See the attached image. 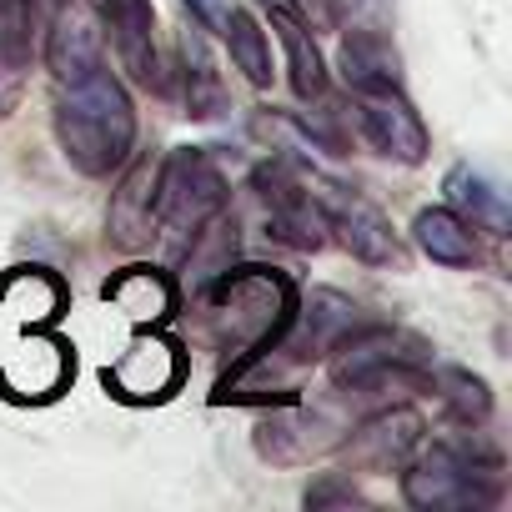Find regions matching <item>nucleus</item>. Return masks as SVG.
<instances>
[{
    "label": "nucleus",
    "instance_id": "nucleus-7",
    "mask_svg": "<svg viewBox=\"0 0 512 512\" xmlns=\"http://www.w3.org/2000/svg\"><path fill=\"white\" fill-rule=\"evenodd\" d=\"M307 176H312V191H317V201H322V216H327V236L347 251V256H357V262H367V267H407V246H402V236H397V226L387 221V211L377 206V201H367L357 186H347V181H332V176H322L317 166H307Z\"/></svg>",
    "mask_w": 512,
    "mask_h": 512
},
{
    "label": "nucleus",
    "instance_id": "nucleus-2",
    "mask_svg": "<svg viewBox=\"0 0 512 512\" xmlns=\"http://www.w3.org/2000/svg\"><path fill=\"white\" fill-rule=\"evenodd\" d=\"M51 131L56 146L66 156L71 171L106 181L121 171V161L136 151V101L126 91V81L106 66L76 76V81H56L51 96Z\"/></svg>",
    "mask_w": 512,
    "mask_h": 512
},
{
    "label": "nucleus",
    "instance_id": "nucleus-17",
    "mask_svg": "<svg viewBox=\"0 0 512 512\" xmlns=\"http://www.w3.org/2000/svg\"><path fill=\"white\" fill-rule=\"evenodd\" d=\"M101 297L116 312L136 317L141 327H161L181 307V287H176V277L166 267H121L116 277L101 282Z\"/></svg>",
    "mask_w": 512,
    "mask_h": 512
},
{
    "label": "nucleus",
    "instance_id": "nucleus-11",
    "mask_svg": "<svg viewBox=\"0 0 512 512\" xmlns=\"http://www.w3.org/2000/svg\"><path fill=\"white\" fill-rule=\"evenodd\" d=\"M352 121L362 131V141L397 161V166H422L432 156V131L422 121V111L407 101L402 86H387V91H352Z\"/></svg>",
    "mask_w": 512,
    "mask_h": 512
},
{
    "label": "nucleus",
    "instance_id": "nucleus-9",
    "mask_svg": "<svg viewBox=\"0 0 512 512\" xmlns=\"http://www.w3.org/2000/svg\"><path fill=\"white\" fill-rule=\"evenodd\" d=\"M422 437H427V417L417 407L387 402L372 417H362L357 427H347L332 457H342V467L352 477H387L422 447Z\"/></svg>",
    "mask_w": 512,
    "mask_h": 512
},
{
    "label": "nucleus",
    "instance_id": "nucleus-19",
    "mask_svg": "<svg viewBox=\"0 0 512 512\" xmlns=\"http://www.w3.org/2000/svg\"><path fill=\"white\" fill-rule=\"evenodd\" d=\"M412 241L427 262L437 267H452V272H467L482 262V241H477V226L467 216H457L452 206H422L412 216Z\"/></svg>",
    "mask_w": 512,
    "mask_h": 512
},
{
    "label": "nucleus",
    "instance_id": "nucleus-25",
    "mask_svg": "<svg viewBox=\"0 0 512 512\" xmlns=\"http://www.w3.org/2000/svg\"><path fill=\"white\" fill-rule=\"evenodd\" d=\"M26 81H31V66H6V61H0V121H11L21 111Z\"/></svg>",
    "mask_w": 512,
    "mask_h": 512
},
{
    "label": "nucleus",
    "instance_id": "nucleus-10",
    "mask_svg": "<svg viewBox=\"0 0 512 512\" xmlns=\"http://www.w3.org/2000/svg\"><path fill=\"white\" fill-rule=\"evenodd\" d=\"M106 392L116 402H136V407H151V402H166L171 392H181L186 382V352L181 342H171L161 327H146L106 372H101Z\"/></svg>",
    "mask_w": 512,
    "mask_h": 512
},
{
    "label": "nucleus",
    "instance_id": "nucleus-15",
    "mask_svg": "<svg viewBox=\"0 0 512 512\" xmlns=\"http://www.w3.org/2000/svg\"><path fill=\"white\" fill-rule=\"evenodd\" d=\"M106 66V36L101 21L91 16L86 0H61L51 11V31H46V71L51 86L56 81H76L86 71Z\"/></svg>",
    "mask_w": 512,
    "mask_h": 512
},
{
    "label": "nucleus",
    "instance_id": "nucleus-13",
    "mask_svg": "<svg viewBox=\"0 0 512 512\" xmlns=\"http://www.w3.org/2000/svg\"><path fill=\"white\" fill-rule=\"evenodd\" d=\"M86 6L101 21V36L111 41L121 71L141 91H166L171 76H166L161 51H156V11H151V0H86Z\"/></svg>",
    "mask_w": 512,
    "mask_h": 512
},
{
    "label": "nucleus",
    "instance_id": "nucleus-6",
    "mask_svg": "<svg viewBox=\"0 0 512 512\" xmlns=\"http://www.w3.org/2000/svg\"><path fill=\"white\" fill-rule=\"evenodd\" d=\"M251 191L267 211V236L292 246V251H322L332 246L327 236V216H322V201L312 191V176H307V161L302 156H272L251 171Z\"/></svg>",
    "mask_w": 512,
    "mask_h": 512
},
{
    "label": "nucleus",
    "instance_id": "nucleus-4",
    "mask_svg": "<svg viewBox=\"0 0 512 512\" xmlns=\"http://www.w3.org/2000/svg\"><path fill=\"white\" fill-rule=\"evenodd\" d=\"M322 362L332 372V387L352 397H377V392L422 397L432 382V342L412 327L367 322V317Z\"/></svg>",
    "mask_w": 512,
    "mask_h": 512
},
{
    "label": "nucleus",
    "instance_id": "nucleus-1",
    "mask_svg": "<svg viewBox=\"0 0 512 512\" xmlns=\"http://www.w3.org/2000/svg\"><path fill=\"white\" fill-rule=\"evenodd\" d=\"M297 297L302 287L292 282V272H277V267H221L201 282L196 317H201V337L221 357L216 392L241 382L287 337L297 317Z\"/></svg>",
    "mask_w": 512,
    "mask_h": 512
},
{
    "label": "nucleus",
    "instance_id": "nucleus-22",
    "mask_svg": "<svg viewBox=\"0 0 512 512\" xmlns=\"http://www.w3.org/2000/svg\"><path fill=\"white\" fill-rule=\"evenodd\" d=\"M216 36L226 41L231 66H236V71H241V76H246L256 91H267V86H272V41H267V26L256 21L246 6H231Z\"/></svg>",
    "mask_w": 512,
    "mask_h": 512
},
{
    "label": "nucleus",
    "instance_id": "nucleus-24",
    "mask_svg": "<svg viewBox=\"0 0 512 512\" xmlns=\"http://www.w3.org/2000/svg\"><path fill=\"white\" fill-rule=\"evenodd\" d=\"M302 502H307L312 512H322V507H367V497L357 492L352 472H322V477L307 487Z\"/></svg>",
    "mask_w": 512,
    "mask_h": 512
},
{
    "label": "nucleus",
    "instance_id": "nucleus-27",
    "mask_svg": "<svg viewBox=\"0 0 512 512\" xmlns=\"http://www.w3.org/2000/svg\"><path fill=\"white\" fill-rule=\"evenodd\" d=\"M31 6H36V11H56V6H61V0H31Z\"/></svg>",
    "mask_w": 512,
    "mask_h": 512
},
{
    "label": "nucleus",
    "instance_id": "nucleus-14",
    "mask_svg": "<svg viewBox=\"0 0 512 512\" xmlns=\"http://www.w3.org/2000/svg\"><path fill=\"white\" fill-rule=\"evenodd\" d=\"M151 196H156V156L151 151H141V156L131 151L121 161V181H116L111 206H106V241L116 251H126V256L151 251V241H156V206H151Z\"/></svg>",
    "mask_w": 512,
    "mask_h": 512
},
{
    "label": "nucleus",
    "instance_id": "nucleus-21",
    "mask_svg": "<svg viewBox=\"0 0 512 512\" xmlns=\"http://www.w3.org/2000/svg\"><path fill=\"white\" fill-rule=\"evenodd\" d=\"M442 191H447V206H452L457 216H467L477 231L507 236V196H502L497 181H487V176L472 171V166H452L447 181H442Z\"/></svg>",
    "mask_w": 512,
    "mask_h": 512
},
{
    "label": "nucleus",
    "instance_id": "nucleus-5",
    "mask_svg": "<svg viewBox=\"0 0 512 512\" xmlns=\"http://www.w3.org/2000/svg\"><path fill=\"white\" fill-rule=\"evenodd\" d=\"M231 181L206 146H176L156 156V241H166L171 262L191 251V241L226 211Z\"/></svg>",
    "mask_w": 512,
    "mask_h": 512
},
{
    "label": "nucleus",
    "instance_id": "nucleus-23",
    "mask_svg": "<svg viewBox=\"0 0 512 512\" xmlns=\"http://www.w3.org/2000/svg\"><path fill=\"white\" fill-rule=\"evenodd\" d=\"M427 392H437L442 412H447L457 427H482V422L492 417V392H487V382H482L477 372H467V367H432Z\"/></svg>",
    "mask_w": 512,
    "mask_h": 512
},
{
    "label": "nucleus",
    "instance_id": "nucleus-16",
    "mask_svg": "<svg viewBox=\"0 0 512 512\" xmlns=\"http://www.w3.org/2000/svg\"><path fill=\"white\" fill-rule=\"evenodd\" d=\"M342 31V51H337V71L352 91H387L402 86V56L392 41V26H337Z\"/></svg>",
    "mask_w": 512,
    "mask_h": 512
},
{
    "label": "nucleus",
    "instance_id": "nucleus-26",
    "mask_svg": "<svg viewBox=\"0 0 512 512\" xmlns=\"http://www.w3.org/2000/svg\"><path fill=\"white\" fill-rule=\"evenodd\" d=\"M181 6H186L191 26H201V31H221V21H226V11L236 6V0H181Z\"/></svg>",
    "mask_w": 512,
    "mask_h": 512
},
{
    "label": "nucleus",
    "instance_id": "nucleus-18",
    "mask_svg": "<svg viewBox=\"0 0 512 512\" xmlns=\"http://www.w3.org/2000/svg\"><path fill=\"white\" fill-rule=\"evenodd\" d=\"M272 36L282 41V56H287V81L297 91V101H327V61H322V46H317V31L292 11L282 0H272Z\"/></svg>",
    "mask_w": 512,
    "mask_h": 512
},
{
    "label": "nucleus",
    "instance_id": "nucleus-12",
    "mask_svg": "<svg viewBox=\"0 0 512 512\" xmlns=\"http://www.w3.org/2000/svg\"><path fill=\"white\" fill-rule=\"evenodd\" d=\"M357 322H362V307H357L352 297H342V292H332V287H317L312 297H297V317H292L287 337H282L262 362L312 367V362H322ZM262 362H256V367H262Z\"/></svg>",
    "mask_w": 512,
    "mask_h": 512
},
{
    "label": "nucleus",
    "instance_id": "nucleus-3",
    "mask_svg": "<svg viewBox=\"0 0 512 512\" xmlns=\"http://www.w3.org/2000/svg\"><path fill=\"white\" fill-rule=\"evenodd\" d=\"M397 472H402V502L417 512H487L507 492L502 452L477 427L417 447Z\"/></svg>",
    "mask_w": 512,
    "mask_h": 512
},
{
    "label": "nucleus",
    "instance_id": "nucleus-20",
    "mask_svg": "<svg viewBox=\"0 0 512 512\" xmlns=\"http://www.w3.org/2000/svg\"><path fill=\"white\" fill-rule=\"evenodd\" d=\"M176 81H181V101H186L191 121H216L226 111V81L211 61L201 26H186L181 41H176Z\"/></svg>",
    "mask_w": 512,
    "mask_h": 512
},
{
    "label": "nucleus",
    "instance_id": "nucleus-8",
    "mask_svg": "<svg viewBox=\"0 0 512 512\" xmlns=\"http://www.w3.org/2000/svg\"><path fill=\"white\" fill-rule=\"evenodd\" d=\"M342 432L347 427L327 407H307V402L287 397V402H277L262 422L251 427V447H256V457L272 462V467H312V462L337 452Z\"/></svg>",
    "mask_w": 512,
    "mask_h": 512
}]
</instances>
